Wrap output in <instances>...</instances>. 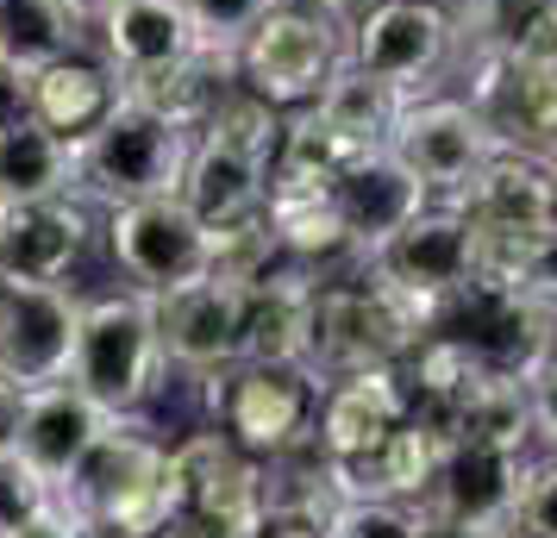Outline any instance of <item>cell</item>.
<instances>
[{"instance_id": "obj_1", "label": "cell", "mask_w": 557, "mask_h": 538, "mask_svg": "<svg viewBox=\"0 0 557 538\" xmlns=\"http://www.w3.org/2000/svg\"><path fill=\"white\" fill-rule=\"evenodd\" d=\"M57 501L88 526V538H157L176 513L170 445L138 420H113L101 445L76 463V476L57 488Z\"/></svg>"}, {"instance_id": "obj_2", "label": "cell", "mask_w": 557, "mask_h": 538, "mask_svg": "<svg viewBox=\"0 0 557 538\" xmlns=\"http://www.w3.org/2000/svg\"><path fill=\"white\" fill-rule=\"evenodd\" d=\"M170 358H163V333H157L151 295H95L82 301L76 320V351H70V383L101 401L113 420H138L163 395Z\"/></svg>"}, {"instance_id": "obj_3", "label": "cell", "mask_w": 557, "mask_h": 538, "mask_svg": "<svg viewBox=\"0 0 557 538\" xmlns=\"http://www.w3.org/2000/svg\"><path fill=\"white\" fill-rule=\"evenodd\" d=\"M188 151H195V132L188 126H176L157 107L120 95V107L76 145V195L88 207H101V213L176 195L182 170H188Z\"/></svg>"}, {"instance_id": "obj_4", "label": "cell", "mask_w": 557, "mask_h": 538, "mask_svg": "<svg viewBox=\"0 0 557 538\" xmlns=\"http://www.w3.org/2000/svg\"><path fill=\"white\" fill-rule=\"evenodd\" d=\"M201 388H207V426L226 433L257 463H270L313 438L326 376H313L307 363L288 358H238L232 370L201 376Z\"/></svg>"}, {"instance_id": "obj_5", "label": "cell", "mask_w": 557, "mask_h": 538, "mask_svg": "<svg viewBox=\"0 0 557 538\" xmlns=\"http://www.w3.org/2000/svg\"><path fill=\"white\" fill-rule=\"evenodd\" d=\"M420 333H426L420 313L395 288L363 276V263H351V276H320L313 301H307V370L345 376V370L407 363Z\"/></svg>"}, {"instance_id": "obj_6", "label": "cell", "mask_w": 557, "mask_h": 538, "mask_svg": "<svg viewBox=\"0 0 557 538\" xmlns=\"http://www.w3.org/2000/svg\"><path fill=\"white\" fill-rule=\"evenodd\" d=\"M357 263H363V276L395 288L426 326L438 301H451L463 283H476V226H470V213L457 201H426L420 213H407L382 245H370Z\"/></svg>"}, {"instance_id": "obj_7", "label": "cell", "mask_w": 557, "mask_h": 538, "mask_svg": "<svg viewBox=\"0 0 557 538\" xmlns=\"http://www.w3.org/2000/svg\"><path fill=\"white\" fill-rule=\"evenodd\" d=\"M345 70V32L313 0H282L263 13V26L238 45V82L270 107L295 113L326 95V82Z\"/></svg>"}, {"instance_id": "obj_8", "label": "cell", "mask_w": 557, "mask_h": 538, "mask_svg": "<svg viewBox=\"0 0 557 538\" xmlns=\"http://www.w3.org/2000/svg\"><path fill=\"white\" fill-rule=\"evenodd\" d=\"M107 251L138 295H170V288L207 276L213 226L182 195H157V201H132L107 213Z\"/></svg>"}, {"instance_id": "obj_9", "label": "cell", "mask_w": 557, "mask_h": 538, "mask_svg": "<svg viewBox=\"0 0 557 538\" xmlns=\"http://www.w3.org/2000/svg\"><path fill=\"white\" fill-rule=\"evenodd\" d=\"M457 57V26L445 0H370L351 20L345 63L395 82L401 95H426L432 76Z\"/></svg>"}, {"instance_id": "obj_10", "label": "cell", "mask_w": 557, "mask_h": 538, "mask_svg": "<svg viewBox=\"0 0 557 538\" xmlns=\"http://www.w3.org/2000/svg\"><path fill=\"white\" fill-rule=\"evenodd\" d=\"M170 463H176V520L220 538L257 533V520H263V463L251 451H238L213 426H195L188 438L170 445Z\"/></svg>"}, {"instance_id": "obj_11", "label": "cell", "mask_w": 557, "mask_h": 538, "mask_svg": "<svg viewBox=\"0 0 557 538\" xmlns=\"http://www.w3.org/2000/svg\"><path fill=\"white\" fill-rule=\"evenodd\" d=\"M388 151L413 170V182L426 188L432 201H451L502 145H495L488 120L463 95H413L401 107L395 132H388Z\"/></svg>"}, {"instance_id": "obj_12", "label": "cell", "mask_w": 557, "mask_h": 538, "mask_svg": "<svg viewBox=\"0 0 557 538\" xmlns=\"http://www.w3.org/2000/svg\"><path fill=\"white\" fill-rule=\"evenodd\" d=\"M151 308H157L170 370L213 376V370H232L251 345V283L195 276V283L170 288V295H151Z\"/></svg>"}, {"instance_id": "obj_13", "label": "cell", "mask_w": 557, "mask_h": 538, "mask_svg": "<svg viewBox=\"0 0 557 538\" xmlns=\"http://www.w3.org/2000/svg\"><path fill=\"white\" fill-rule=\"evenodd\" d=\"M82 295L70 283H7L0 276V383L20 395L70 376Z\"/></svg>"}, {"instance_id": "obj_14", "label": "cell", "mask_w": 557, "mask_h": 538, "mask_svg": "<svg viewBox=\"0 0 557 538\" xmlns=\"http://www.w3.org/2000/svg\"><path fill=\"white\" fill-rule=\"evenodd\" d=\"M495 145L502 151H527L552 163L557 151V45L527 57H495V63H470V95Z\"/></svg>"}, {"instance_id": "obj_15", "label": "cell", "mask_w": 557, "mask_h": 538, "mask_svg": "<svg viewBox=\"0 0 557 538\" xmlns=\"http://www.w3.org/2000/svg\"><path fill=\"white\" fill-rule=\"evenodd\" d=\"M520 445H527V438H488V433L445 438L438 470H432V488H426L432 520L507 533V520H513V495H520V470H527Z\"/></svg>"}, {"instance_id": "obj_16", "label": "cell", "mask_w": 557, "mask_h": 538, "mask_svg": "<svg viewBox=\"0 0 557 538\" xmlns=\"http://www.w3.org/2000/svg\"><path fill=\"white\" fill-rule=\"evenodd\" d=\"M407 420H413V383L401 363L345 370V376H326V388H320L313 445L326 451V463H357L388 433H401Z\"/></svg>"}, {"instance_id": "obj_17", "label": "cell", "mask_w": 557, "mask_h": 538, "mask_svg": "<svg viewBox=\"0 0 557 538\" xmlns=\"http://www.w3.org/2000/svg\"><path fill=\"white\" fill-rule=\"evenodd\" d=\"M451 201L470 213L476 238L488 245H527L532 232L557 226V176L545 157L527 151H495Z\"/></svg>"}, {"instance_id": "obj_18", "label": "cell", "mask_w": 557, "mask_h": 538, "mask_svg": "<svg viewBox=\"0 0 557 538\" xmlns=\"http://www.w3.org/2000/svg\"><path fill=\"white\" fill-rule=\"evenodd\" d=\"M113 426V413L101 401H88L70 376L63 383H45V388H26L20 395V420H13V451L45 476L51 488H63L76 476V463L101 445V433Z\"/></svg>"}, {"instance_id": "obj_19", "label": "cell", "mask_w": 557, "mask_h": 538, "mask_svg": "<svg viewBox=\"0 0 557 538\" xmlns=\"http://www.w3.org/2000/svg\"><path fill=\"white\" fill-rule=\"evenodd\" d=\"M95 238V213L82 195L0 207V276L7 283H63Z\"/></svg>"}, {"instance_id": "obj_20", "label": "cell", "mask_w": 557, "mask_h": 538, "mask_svg": "<svg viewBox=\"0 0 557 538\" xmlns=\"http://www.w3.org/2000/svg\"><path fill=\"white\" fill-rule=\"evenodd\" d=\"M13 101H20V113H32L38 126H51V132H63L70 145H82V138L120 107V76H113V63H107L101 51L82 45V51L20 76L13 82Z\"/></svg>"}, {"instance_id": "obj_21", "label": "cell", "mask_w": 557, "mask_h": 538, "mask_svg": "<svg viewBox=\"0 0 557 538\" xmlns=\"http://www.w3.org/2000/svg\"><path fill=\"white\" fill-rule=\"evenodd\" d=\"M195 45H201V32H195L182 0H126L107 20H95V51L113 63L120 82L157 76V70L182 63Z\"/></svg>"}, {"instance_id": "obj_22", "label": "cell", "mask_w": 557, "mask_h": 538, "mask_svg": "<svg viewBox=\"0 0 557 538\" xmlns=\"http://www.w3.org/2000/svg\"><path fill=\"white\" fill-rule=\"evenodd\" d=\"M263 220L282 257L307 263L313 276H332L338 263H357V245L345 232V213L332 201V182H270Z\"/></svg>"}, {"instance_id": "obj_23", "label": "cell", "mask_w": 557, "mask_h": 538, "mask_svg": "<svg viewBox=\"0 0 557 538\" xmlns=\"http://www.w3.org/2000/svg\"><path fill=\"white\" fill-rule=\"evenodd\" d=\"M332 201H338L345 232H351L357 257H363L370 245H382L388 232L401 226L407 213H420L432 195L413 182V170H407L401 157L382 145V151H363L351 170H338V176H332Z\"/></svg>"}, {"instance_id": "obj_24", "label": "cell", "mask_w": 557, "mask_h": 538, "mask_svg": "<svg viewBox=\"0 0 557 538\" xmlns=\"http://www.w3.org/2000/svg\"><path fill=\"white\" fill-rule=\"evenodd\" d=\"M51 195H76V145L63 132L38 126L32 113L7 107L0 113V207L51 201Z\"/></svg>"}, {"instance_id": "obj_25", "label": "cell", "mask_w": 557, "mask_h": 538, "mask_svg": "<svg viewBox=\"0 0 557 538\" xmlns=\"http://www.w3.org/2000/svg\"><path fill=\"white\" fill-rule=\"evenodd\" d=\"M451 26L463 70L495 57H527L557 45V0H457Z\"/></svg>"}, {"instance_id": "obj_26", "label": "cell", "mask_w": 557, "mask_h": 538, "mask_svg": "<svg viewBox=\"0 0 557 538\" xmlns=\"http://www.w3.org/2000/svg\"><path fill=\"white\" fill-rule=\"evenodd\" d=\"M176 195L201 213L207 226L251 220V213H263V195H270V163L232 151V145H213V138H195Z\"/></svg>"}, {"instance_id": "obj_27", "label": "cell", "mask_w": 557, "mask_h": 538, "mask_svg": "<svg viewBox=\"0 0 557 538\" xmlns=\"http://www.w3.org/2000/svg\"><path fill=\"white\" fill-rule=\"evenodd\" d=\"M88 38L95 26L76 13V0H0V76L7 82L82 51Z\"/></svg>"}, {"instance_id": "obj_28", "label": "cell", "mask_w": 557, "mask_h": 538, "mask_svg": "<svg viewBox=\"0 0 557 538\" xmlns=\"http://www.w3.org/2000/svg\"><path fill=\"white\" fill-rule=\"evenodd\" d=\"M232 82H238V57H232V51H213V45H195V51L182 57V63L157 70V76L120 82V95H132V101L157 107L163 120H176V126L195 132L207 113H213V101L226 95Z\"/></svg>"}, {"instance_id": "obj_29", "label": "cell", "mask_w": 557, "mask_h": 538, "mask_svg": "<svg viewBox=\"0 0 557 538\" xmlns=\"http://www.w3.org/2000/svg\"><path fill=\"white\" fill-rule=\"evenodd\" d=\"M407 101H413V95H401L395 82H382V76H370V70L345 63V70L326 82V95H320L313 107H320V113H326V120L345 132L351 145H363V151H382Z\"/></svg>"}, {"instance_id": "obj_30", "label": "cell", "mask_w": 557, "mask_h": 538, "mask_svg": "<svg viewBox=\"0 0 557 538\" xmlns=\"http://www.w3.org/2000/svg\"><path fill=\"white\" fill-rule=\"evenodd\" d=\"M357 157H363V145H351L320 107H295L282 120L276 157H270V182H332L338 170H351Z\"/></svg>"}, {"instance_id": "obj_31", "label": "cell", "mask_w": 557, "mask_h": 538, "mask_svg": "<svg viewBox=\"0 0 557 538\" xmlns=\"http://www.w3.org/2000/svg\"><path fill=\"white\" fill-rule=\"evenodd\" d=\"M282 120H288L282 107H270L263 95H251L245 82H232L226 95L213 101V113L195 126V138H213V145H232V151L270 163V157H276V138H282Z\"/></svg>"}, {"instance_id": "obj_32", "label": "cell", "mask_w": 557, "mask_h": 538, "mask_svg": "<svg viewBox=\"0 0 557 538\" xmlns=\"http://www.w3.org/2000/svg\"><path fill=\"white\" fill-rule=\"evenodd\" d=\"M438 520H432L426 501H395V495H351L326 513V538H432Z\"/></svg>"}, {"instance_id": "obj_33", "label": "cell", "mask_w": 557, "mask_h": 538, "mask_svg": "<svg viewBox=\"0 0 557 538\" xmlns=\"http://www.w3.org/2000/svg\"><path fill=\"white\" fill-rule=\"evenodd\" d=\"M57 508V488L32 470L13 445H0V533H20L26 520Z\"/></svg>"}, {"instance_id": "obj_34", "label": "cell", "mask_w": 557, "mask_h": 538, "mask_svg": "<svg viewBox=\"0 0 557 538\" xmlns=\"http://www.w3.org/2000/svg\"><path fill=\"white\" fill-rule=\"evenodd\" d=\"M182 7H188V20H195V32H201V45L238 57V45L263 26V13L282 7V0H182Z\"/></svg>"}, {"instance_id": "obj_35", "label": "cell", "mask_w": 557, "mask_h": 538, "mask_svg": "<svg viewBox=\"0 0 557 538\" xmlns=\"http://www.w3.org/2000/svg\"><path fill=\"white\" fill-rule=\"evenodd\" d=\"M507 538H557V451L545 463H527L520 470V495H513Z\"/></svg>"}, {"instance_id": "obj_36", "label": "cell", "mask_w": 557, "mask_h": 538, "mask_svg": "<svg viewBox=\"0 0 557 538\" xmlns=\"http://www.w3.org/2000/svg\"><path fill=\"white\" fill-rule=\"evenodd\" d=\"M507 288L527 295L532 308L557 313V226L532 232L527 245L513 251V263H507Z\"/></svg>"}, {"instance_id": "obj_37", "label": "cell", "mask_w": 557, "mask_h": 538, "mask_svg": "<svg viewBox=\"0 0 557 538\" xmlns=\"http://www.w3.org/2000/svg\"><path fill=\"white\" fill-rule=\"evenodd\" d=\"M527 426L545 438V451H557V345L527 370Z\"/></svg>"}, {"instance_id": "obj_38", "label": "cell", "mask_w": 557, "mask_h": 538, "mask_svg": "<svg viewBox=\"0 0 557 538\" xmlns=\"http://www.w3.org/2000/svg\"><path fill=\"white\" fill-rule=\"evenodd\" d=\"M251 538H326V520H313V513H288V508H263Z\"/></svg>"}, {"instance_id": "obj_39", "label": "cell", "mask_w": 557, "mask_h": 538, "mask_svg": "<svg viewBox=\"0 0 557 538\" xmlns=\"http://www.w3.org/2000/svg\"><path fill=\"white\" fill-rule=\"evenodd\" d=\"M0 538H88V526H82L76 513L63 508V501H57L51 513H38V520H26L20 533H0Z\"/></svg>"}, {"instance_id": "obj_40", "label": "cell", "mask_w": 557, "mask_h": 538, "mask_svg": "<svg viewBox=\"0 0 557 538\" xmlns=\"http://www.w3.org/2000/svg\"><path fill=\"white\" fill-rule=\"evenodd\" d=\"M13 420H20V388H13V383H0V445L13 438Z\"/></svg>"}, {"instance_id": "obj_41", "label": "cell", "mask_w": 557, "mask_h": 538, "mask_svg": "<svg viewBox=\"0 0 557 538\" xmlns=\"http://www.w3.org/2000/svg\"><path fill=\"white\" fill-rule=\"evenodd\" d=\"M432 538H507V533H488V526H445V520H438Z\"/></svg>"}, {"instance_id": "obj_42", "label": "cell", "mask_w": 557, "mask_h": 538, "mask_svg": "<svg viewBox=\"0 0 557 538\" xmlns=\"http://www.w3.org/2000/svg\"><path fill=\"white\" fill-rule=\"evenodd\" d=\"M113 7H126V0H76V13L88 20V26H95V20H107Z\"/></svg>"}, {"instance_id": "obj_43", "label": "cell", "mask_w": 557, "mask_h": 538, "mask_svg": "<svg viewBox=\"0 0 557 538\" xmlns=\"http://www.w3.org/2000/svg\"><path fill=\"white\" fill-rule=\"evenodd\" d=\"M313 7H326V13H363L370 0H313Z\"/></svg>"}, {"instance_id": "obj_44", "label": "cell", "mask_w": 557, "mask_h": 538, "mask_svg": "<svg viewBox=\"0 0 557 538\" xmlns=\"http://www.w3.org/2000/svg\"><path fill=\"white\" fill-rule=\"evenodd\" d=\"M7 107H20V101H13V82L0 76V113H7Z\"/></svg>"}, {"instance_id": "obj_45", "label": "cell", "mask_w": 557, "mask_h": 538, "mask_svg": "<svg viewBox=\"0 0 557 538\" xmlns=\"http://www.w3.org/2000/svg\"><path fill=\"white\" fill-rule=\"evenodd\" d=\"M552 176H557V151H552Z\"/></svg>"}]
</instances>
